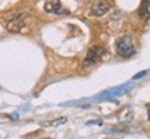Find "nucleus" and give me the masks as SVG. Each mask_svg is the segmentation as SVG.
Here are the masks:
<instances>
[{
  "instance_id": "nucleus-4",
  "label": "nucleus",
  "mask_w": 150,
  "mask_h": 139,
  "mask_svg": "<svg viewBox=\"0 0 150 139\" xmlns=\"http://www.w3.org/2000/svg\"><path fill=\"white\" fill-rule=\"evenodd\" d=\"M112 7L109 0H95L91 6V15L94 17H103Z\"/></svg>"
},
{
  "instance_id": "nucleus-2",
  "label": "nucleus",
  "mask_w": 150,
  "mask_h": 139,
  "mask_svg": "<svg viewBox=\"0 0 150 139\" xmlns=\"http://www.w3.org/2000/svg\"><path fill=\"white\" fill-rule=\"evenodd\" d=\"M103 54H105V50L102 47H92V48H90L86 55L84 62H83V66L88 67V66H92V65L98 63L100 59L103 58Z\"/></svg>"
},
{
  "instance_id": "nucleus-8",
  "label": "nucleus",
  "mask_w": 150,
  "mask_h": 139,
  "mask_svg": "<svg viewBox=\"0 0 150 139\" xmlns=\"http://www.w3.org/2000/svg\"><path fill=\"white\" fill-rule=\"evenodd\" d=\"M147 117H149V120H150V105L147 106Z\"/></svg>"
},
{
  "instance_id": "nucleus-6",
  "label": "nucleus",
  "mask_w": 150,
  "mask_h": 139,
  "mask_svg": "<svg viewBox=\"0 0 150 139\" xmlns=\"http://www.w3.org/2000/svg\"><path fill=\"white\" fill-rule=\"evenodd\" d=\"M139 17L143 19H146L149 17V1H147V0H143V1H142L141 7H139Z\"/></svg>"
},
{
  "instance_id": "nucleus-5",
  "label": "nucleus",
  "mask_w": 150,
  "mask_h": 139,
  "mask_svg": "<svg viewBox=\"0 0 150 139\" xmlns=\"http://www.w3.org/2000/svg\"><path fill=\"white\" fill-rule=\"evenodd\" d=\"M44 10L48 14H64L65 9L62 7L61 0H47L44 4Z\"/></svg>"
},
{
  "instance_id": "nucleus-3",
  "label": "nucleus",
  "mask_w": 150,
  "mask_h": 139,
  "mask_svg": "<svg viewBox=\"0 0 150 139\" xmlns=\"http://www.w3.org/2000/svg\"><path fill=\"white\" fill-rule=\"evenodd\" d=\"M25 18H26V14L25 13L15 14V15H13V17L6 22V28H7L10 32H13V33H18V32H21L23 25H25Z\"/></svg>"
},
{
  "instance_id": "nucleus-7",
  "label": "nucleus",
  "mask_w": 150,
  "mask_h": 139,
  "mask_svg": "<svg viewBox=\"0 0 150 139\" xmlns=\"http://www.w3.org/2000/svg\"><path fill=\"white\" fill-rule=\"evenodd\" d=\"M145 74H146V72H141L139 74H135V77H134V79H135V80H137V79H141V77L145 76Z\"/></svg>"
},
{
  "instance_id": "nucleus-1",
  "label": "nucleus",
  "mask_w": 150,
  "mask_h": 139,
  "mask_svg": "<svg viewBox=\"0 0 150 139\" xmlns=\"http://www.w3.org/2000/svg\"><path fill=\"white\" fill-rule=\"evenodd\" d=\"M116 51L120 57L123 58H129L135 54L137 47H135V41L129 36H121L116 40Z\"/></svg>"
}]
</instances>
